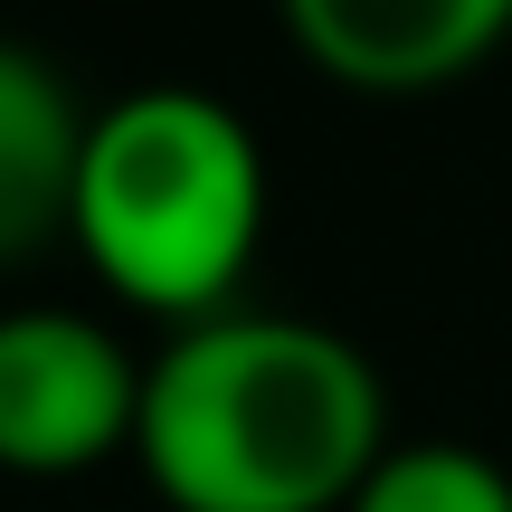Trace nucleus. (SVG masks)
I'll return each mask as SVG.
<instances>
[{"instance_id": "obj_5", "label": "nucleus", "mask_w": 512, "mask_h": 512, "mask_svg": "<svg viewBox=\"0 0 512 512\" xmlns=\"http://www.w3.org/2000/svg\"><path fill=\"white\" fill-rule=\"evenodd\" d=\"M86 162V105L38 48L0 38V266L57 247Z\"/></svg>"}, {"instance_id": "obj_3", "label": "nucleus", "mask_w": 512, "mask_h": 512, "mask_svg": "<svg viewBox=\"0 0 512 512\" xmlns=\"http://www.w3.org/2000/svg\"><path fill=\"white\" fill-rule=\"evenodd\" d=\"M143 418V361L105 323L67 304L0 313V475H86L105 456H133Z\"/></svg>"}, {"instance_id": "obj_4", "label": "nucleus", "mask_w": 512, "mask_h": 512, "mask_svg": "<svg viewBox=\"0 0 512 512\" xmlns=\"http://www.w3.org/2000/svg\"><path fill=\"white\" fill-rule=\"evenodd\" d=\"M275 19L351 95H437L512 38V0H275Z\"/></svg>"}, {"instance_id": "obj_1", "label": "nucleus", "mask_w": 512, "mask_h": 512, "mask_svg": "<svg viewBox=\"0 0 512 512\" xmlns=\"http://www.w3.org/2000/svg\"><path fill=\"white\" fill-rule=\"evenodd\" d=\"M389 456V380L304 313H209L143 361L133 465L171 512H342Z\"/></svg>"}, {"instance_id": "obj_2", "label": "nucleus", "mask_w": 512, "mask_h": 512, "mask_svg": "<svg viewBox=\"0 0 512 512\" xmlns=\"http://www.w3.org/2000/svg\"><path fill=\"white\" fill-rule=\"evenodd\" d=\"M67 238L133 313L171 332L238 304V275L266 238V152L247 114L209 86H133L86 114Z\"/></svg>"}, {"instance_id": "obj_6", "label": "nucleus", "mask_w": 512, "mask_h": 512, "mask_svg": "<svg viewBox=\"0 0 512 512\" xmlns=\"http://www.w3.org/2000/svg\"><path fill=\"white\" fill-rule=\"evenodd\" d=\"M342 512H512V475L456 437H389V456L361 475Z\"/></svg>"}]
</instances>
